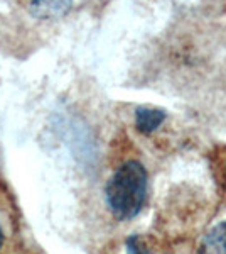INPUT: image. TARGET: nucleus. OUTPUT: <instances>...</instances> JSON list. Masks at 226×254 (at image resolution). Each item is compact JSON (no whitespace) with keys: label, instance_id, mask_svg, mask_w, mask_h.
I'll use <instances>...</instances> for the list:
<instances>
[{"label":"nucleus","instance_id":"nucleus-1","mask_svg":"<svg viewBox=\"0 0 226 254\" xmlns=\"http://www.w3.org/2000/svg\"><path fill=\"white\" fill-rule=\"evenodd\" d=\"M149 175L137 159L122 163L105 185V202L117 220L135 219L147 202Z\"/></svg>","mask_w":226,"mask_h":254},{"label":"nucleus","instance_id":"nucleus-2","mask_svg":"<svg viewBox=\"0 0 226 254\" xmlns=\"http://www.w3.org/2000/svg\"><path fill=\"white\" fill-rule=\"evenodd\" d=\"M73 5V0H32L31 12L34 17L52 20L66 15Z\"/></svg>","mask_w":226,"mask_h":254},{"label":"nucleus","instance_id":"nucleus-3","mask_svg":"<svg viewBox=\"0 0 226 254\" xmlns=\"http://www.w3.org/2000/svg\"><path fill=\"white\" fill-rule=\"evenodd\" d=\"M198 254H226V222L218 224L203 237Z\"/></svg>","mask_w":226,"mask_h":254},{"label":"nucleus","instance_id":"nucleus-4","mask_svg":"<svg viewBox=\"0 0 226 254\" xmlns=\"http://www.w3.org/2000/svg\"><path fill=\"white\" fill-rule=\"evenodd\" d=\"M166 117L167 116L162 110L140 107V109H137V114H135V126H137V129L140 130V132L150 134L164 124Z\"/></svg>","mask_w":226,"mask_h":254},{"label":"nucleus","instance_id":"nucleus-5","mask_svg":"<svg viewBox=\"0 0 226 254\" xmlns=\"http://www.w3.org/2000/svg\"><path fill=\"white\" fill-rule=\"evenodd\" d=\"M12 222L7 210L0 203V254H9L12 241Z\"/></svg>","mask_w":226,"mask_h":254},{"label":"nucleus","instance_id":"nucleus-6","mask_svg":"<svg viewBox=\"0 0 226 254\" xmlns=\"http://www.w3.org/2000/svg\"><path fill=\"white\" fill-rule=\"evenodd\" d=\"M127 254H150L149 249L143 246L142 239L138 236H130L129 239H127Z\"/></svg>","mask_w":226,"mask_h":254},{"label":"nucleus","instance_id":"nucleus-7","mask_svg":"<svg viewBox=\"0 0 226 254\" xmlns=\"http://www.w3.org/2000/svg\"><path fill=\"white\" fill-rule=\"evenodd\" d=\"M225 175H226V156H225Z\"/></svg>","mask_w":226,"mask_h":254}]
</instances>
